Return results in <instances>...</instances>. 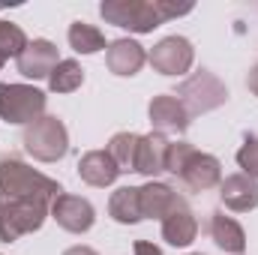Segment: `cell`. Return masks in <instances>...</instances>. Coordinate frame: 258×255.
<instances>
[{
    "mask_svg": "<svg viewBox=\"0 0 258 255\" xmlns=\"http://www.w3.org/2000/svg\"><path fill=\"white\" fill-rule=\"evenodd\" d=\"M51 219L69 231V234H84V231H90L93 228V222H96V210H93V204L87 201V198H81V195H57L54 201H51Z\"/></svg>",
    "mask_w": 258,
    "mask_h": 255,
    "instance_id": "obj_9",
    "label": "cell"
},
{
    "mask_svg": "<svg viewBox=\"0 0 258 255\" xmlns=\"http://www.w3.org/2000/svg\"><path fill=\"white\" fill-rule=\"evenodd\" d=\"M195 237H198V219L192 207L186 204V198H180L177 207L162 219V240L171 246H189Z\"/></svg>",
    "mask_w": 258,
    "mask_h": 255,
    "instance_id": "obj_16",
    "label": "cell"
},
{
    "mask_svg": "<svg viewBox=\"0 0 258 255\" xmlns=\"http://www.w3.org/2000/svg\"><path fill=\"white\" fill-rule=\"evenodd\" d=\"M63 255H96V249H90V246H72Z\"/></svg>",
    "mask_w": 258,
    "mask_h": 255,
    "instance_id": "obj_28",
    "label": "cell"
},
{
    "mask_svg": "<svg viewBox=\"0 0 258 255\" xmlns=\"http://www.w3.org/2000/svg\"><path fill=\"white\" fill-rule=\"evenodd\" d=\"M48 96L33 84H0V120L12 126H30L45 114Z\"/></svg>",
    "mask_w": 258,
    "mask_h": 255,
    "instance_id": "obj_6",
    "label": "cell"
},
{
    "mask_svg": "<svg viewBox=\"0 0 258 255\" xmlns=\"http://www.w3.org/2000/svg\"><path fill=\"white\" fill-rule=\"evenodd\" d=\"M246 87H249V90L258 96V63L252 66V69H249V75H246Z\"/></svg>",
    "mask_w": 258,
    "mask_h": 255,
    "instance_id": "obj_27",
    "label": "cell"
},
{
    "mask_svg": "<svg viewBox=\"0 0 258 255\" xmlns=\"http://www.w3.org/2000/svg\"><path fill=\"white\" fill-rule=\"evenodd\" d=\"M189 192H207L222 183V165L216 156L195 150L189 141H171L168 147V168Z\"/></svg>",
    "mask_w": 258,
    "mask_h": 255,
    "instance_id": "obj_1",
    "label": "cell"
},
{
    "mask_svg": "<svg viewBox=\"0 0 258 255\" xmlns=\"http://www.w3.org/2000/svg\"><path fill=\"white\" fill-rule=\"evenodd\" d=\"M78 177H81L87 186L105 189V186H111V183L120 177V168L114 165V159L108 156V150H87V153L78 159Z\"/></svg>",
    "mask_w": 258,
    "mask_h": 255,
    "instance_id": "obj_17",
    "label": "cell"
},
{
    "mask_svg": "<svg viewBox=\"0 0 258 255\" xmlns=\"http://www.w3.org/2000/svg\"><path fill=\"white\" fill-rule=\"evenodd\" d=\"M159 3V12H162V18L168 21V18H177V15H186V12H192V3H171V0H156Z\"/></svg>",
    "mask_w": 258,
    "mask_h": 255,
    "instance_id": "obj_25",
    "label": "cell"
},
{
    "mask_svg": "<svg viewBox=\"0 0 258 255\" xmlns=\"http://www.w3.org/2000/svg\"><path fill=\"white\" fill-rule=\"evenodd\" d=\"M99 15L105 18V24L132 33H153L159 24H165L156 0H105L99 6Z\"/></svg>",
    "mask_w": 258,
    "mask_h": 255,
    "instance_id": "obj_4",
    "label": "cell"
},
{
    "mask_svg": "<svg viewBox=\"0 0 258 255\" xmlns=\"http://www.w3.org/2000/svg\"><path fill=\"white\" fill-rule=\"evenodd\" d=\"M57 195H63V186L57 180L45 177L42 171L30 168L27 162H21L15 156H3L0 159V204L24 201V198L54 201Z\"/></svg>",
    "mask_w": 258,
    "mask_h": 255,
    "instance_id": "obj_2",
    "label": "cell"
},
{
    "mask_svg": "<svg viewBox=\"0 0 258 255\" xmlns=\"http://www.w3.org/2000/svg\"><path fill=\"white\" fill-rule=\"evenodd\" d=\"M66 39H69V48L78 51V54H96V51L108 48L105 33L96 24H87V21H72L69 30H66Z\"/></svg>",
    "mask_w": 258,
    "mask_h": 255,
    "instance_id": "obj_20",
    "label": "cell"
},
{
    "mask_svg": "<svg viewBox=\"0 0 258 255\" xmlns=\"http://www.w3.org/2000/svg\"><path fill=\"white\" fill-rule=\"evenodd\" d=\"M189 255H201V252H189Z\"/></svg>",
    "mask_w": 258,
    "mask_h": 255,
    "instance_id": "obj_30",
    "label": "cell"
},
{
    "mask_svg": "<svg viewBox=\"0 0 258 255\" xmlns=\"http://www.w3.org/2000/svg\"><path fill=\"white\" fill-rule=\"evenodd\" d=\"M138 138L135 132H117L108 141V156L114 159V165L120 168V174L135 171V153H138Z\"/></svg>",
    "mask_w": 258,
    "mask_h": 255,
    "instance_id": "obj_21",
    "label": "cell"
},
{
    "mask_svg": "<svg viewBox=\"0 0 258 255\" xmlns=\"http://www.w3.org/2000/svg\"><path fill=\"white\" fill-rule=\"evenodd\" d=\"M3 63H6V60H3V57H0V69H3Z\"/></svg>",
    "mask_w": 258,
    "mask_h": 255,
    "instance_id": "obj_29",
    "label": "cell"
},
{
    "mask_svg": "<svg viewBox=\"0 0 258 255\" xmlns=\"http://www.w3.org/2000/svg\"><path fill=\"white\" fill-rule=\"evenodd\" d=\"M51 216V201L45 198H24L0 204V243H12L24 234H33Z\"/></svg>",
    "mask_w": 258,
    "mask_h": 255,
    "instance_id": "obj_3",
    "label": "cell"
},
{
    "mask_svg": "<svg viewBox=\"0 0 258 255\" xmlns=\"http://www.w3.org/2000/svg\"><path fill=\"white\" fill-rule=\"evenodd\" d=\"M27 36H24V30L18 27V24H12V21H0V57L3 60H9V57H15L18 60V54L27 48Z\"/></svg>",
    "mask_w": 258,
    "mask_h": 255,
    "instance_id": "obj_23",
    "label": "cell"
},
{
    "mask_svg": "<svg viewBox=\"0 0 258 255\" xmlns=\"http://www.w3.org/2000/svg\"><path fill=\"white\" fill-rule=\"evenodd\" d=\"M84 84V69L78 60H60L54 66V72L48 75V87L51 93H72Z\"/></svg>",
    "mask_w": 258,
    "mask_h": 255,
    "instance_id": "obj_22",
    "label": "cell"
},
{
    "mask_svg": "<svg viewBox=\"0 0 258 255\" xmlns=\"http://www.w3.org/2000/svg\"><path fill=\"white\" fill-rule=\"evenodd\" d=\"M147 117H150V123H153V132H162V135H168V132H177V135H183L186 129H189V111L183 108V102L174 96V93H159V96H153L150 99V105H147Z\"/></svg>",
    "mask_w": 258,
    "mask_h": 255,
    "instance_id": "obj_10",
    "label": "cell"
},
{
    "mask_svg": "<svg viewBox=\"0 0 258 255\" xmlns=\"http://www.w3.org/2000/svg\"><path fill=\"white\" fill-rule=\"evenodd\" d=\"M132 249H135V255H165L156 243H150V240H135Z\"/></svg>",
    "mask_w": 258,
    "mask_h": 255,
    "instance_id": "obj_26",
    "label": "cell"
},
{
    "mask_svg": "<svg viewBox=\"0 0 258 255\" xmlns=\"http://www.w3.org/2000/svg\"><path fill=\"white\" fill-rule=\"evenodd\" d=\"M219 198L228 210L234 213H249L258 207V180H252L249 174H228L219 183Z\"/></svg>",
    "mask_w": 258,
    "mask_h": 255,
    "instance_id": "obj_14",
    "label": "cell"
},
{
    "mask_svg": "<svg viewBox=\"0 0 258 255\" xmlns=\"http://www.w3.org/2000/svg\"><path fill=\"white\" fill-rule=\"evenodd\" d=\"M144 60H147V51H144V45H138L135 39H114V42H108V48H105V66H108V72H114V75H120V78L138 75L141 66H144Z\"/></svg>",
    "mask_w": 258,
    "mask_h": 255,
    "instance_id": "obj_13",
    "label": "cell"
},
{
    "mask_svg": "<svg viewBox=\"0 0 258 255\" xmlns=\"http://www.w3.org/2000/svg\"><path fill=\"white\" fill-rule=\"evenodd\" d=\"M108 216L120 225H135L141 222V195H138V186H120V189L111 192L108 198Z\"/></svg>",
    "mask_w": 258,
    "mask_h": 255,
    "instance_id": "obj_19",
    "label": "cell"
},
{
    "mask_svg": "<svg viewBox=\"0 0 258 255\" xmlns=\"http://www.w3.org/2000/svg\"><path fill=\"white\" fill-rule=\"evenodd\" d=\"M138 195H141V216L144 219H165L174 207H177V201L183 198V195H177L174 186H168V183H162V180H147L144 186H138Z\"/></svg>",
    "mask_w": 258,
    "mask_h": 255,
    "instance_id": "obj_15",
    "label": "cell"
},
{
    "mask_svg": "<svg viewBox=\"0 0 258 255\" xmlns=\"http://www.w3.org/2000/svg\"><path fill=\"white\" fill-rule=\"evenodd\" d=\"M174 96L183 102V108L189 111V117H195V114H207V111L225 105L228 102V87L210 69H198L183 84H177Z\"/></svg>",
    "mask_w": 258,
    "mask_h": 255,
    "instance_id": "obj_7",
    "label": "cell"
},
{
    "mask_svg": "<svg viewBox=\"0 0 258 255\" xmlns=\"http://www.w3.org/2000/svg\"><path fill=\"white\" fill-rule=\"evenodd\" d=\"M168 135L162 132H150V135H141L138 138V153H135V171L156 180V174H162L168 168Z\"/></svg>",
    "mask_w": 258,
    "mask_h": 255,
    "instance_id": "obj_12",
    "label": "cell"
},
{
    "mask_svg": "<svg viewBox=\"0 0 258 255\" xmlns=\"http://www.w3.org/2000/svg\"><path fill=\"white\" fill-rule=\"evenodd\" d=\"M57 63H60L57 45L48 42V39H33V42H27V48H24V51L18 54V60H15L18 72H21L24 78H30V81L48 78Z\"/></svg>",
    "mask_w": 258,
    "mask_h": 255,
    "instance_id": "obj_11",
    "label": "cell"
},
{
    "mask_svg": "<svg viewBox=\"0 0 258 255\" xmlns=\"http://www.w3.org/2000/svg\"><path fill=\"white\" fill-rule=\"evenodd\" d=\"M237 165L243 168V174H249L252 180H258V135H246L240 150H237Z\"/></svg>",
    "mask_w": 258,
    "mask_h": 255,
    "instance_id": "obj_24",
    "label": "cell"
},
{
    "mask_svg": "<svg viewBox=\"0 0 258 255\" xmlns=\"http://www.w3.org/2000/svg\"><path fill=\"white\" fill-rule=\"evenodd\" d=\"M147 60L159 75H186L192 69L195 48L186 36H165L150 48Z\"/></svg>",
    "mask_w": 258,
    "mask_h": 255,
    "instance_id": "obj_8",
    "label": "cell"
},
{
    "mask_svg": "<svg viewBox=\"0 0 258 255\" xmlns=\"http://www.w3.org/2000/svg\"><path fill=\"white\" fill-rule=\"evenodd\" d=\"M24 150L39 162H57L69 150V132L66 123L54 114H42L24 129Z\"/></svg>",
    "mask_w": 258,
    "mask_h": 255,
    "instance_id": "obj_5",
    "label": "cell"
},
{
    "mask_svg": "<svg viewBox=\"0 0 258 255\" xmlns=\"http://www.w3.org/2000/svg\"><path fill=\"white\" fill-rule=\"evenodd\" d=\"M207 231H210V240H213L222 252L243 255V249H246V231H243V225H240L237 219L225 216V210H213V213H210Z\"/></svg>",
    "mask_w": 258,
    "mask_h": 255,
    "instance_id": "obj_18",
    "label": "cell"
}]
</instances>
